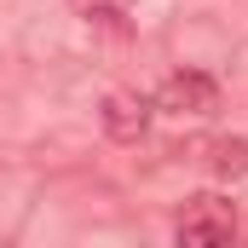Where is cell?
Listing matches in <instances>:
<instances>
[{"mask_svg": "<svg viewBox=\"0 0 248 248\" xmlns=\"http://www.w3.org/2000/svg\"><path fill=\"white\" fill-rule=\"evenodd\" d=\"M98 127H104L116 144H139L144 127H150V98H139V93H104Z\"/></svg>", "mask_w": 248, "mask_h": 248, "instance_id": "cell-3", "label": "cell"}, {"mask_svg": "<svg viewBox=\"0 0 248 248\" xmlns=\"http://www.w3.org/2000/svg\"><path fill=\"white\" fill-rule=\"evenodd\" d=\"M156 110H168V116H214L219 110V81L202 75V69H173L156 87Z\"/></svg>", "mask_w": 248, "mask_h": 248, "instance_id": "cell-2", "label": "cell"}, {"mask_svg": "<svg viewBox=\"0 0 248 248\" xmlns=\"http://www.w3.org/2000/svg\"><path fill=\"white\" fill-rule=\"evenodd\" d=\"M208 173L214 179H248V139L243 133H225V139H208Z\"/></svg>", "mask_w": 248, "mask_h": 248, "instance_id": "cell-4", "label": "cell"}, {"mask_svg": "<svg viewBox=\"0 0 248 248\" xmlns=\"http://www.w3.org/2000/svg\"><path fill=\"white\" fill-rule=\"evenodd\" d=\"M173 248H237V214L225 196H190L179 225H173Z\"/></svg>", "mask_w": 248, "mask_h": 248, "instance_id": "cell-1", "label": "cell"}]
</instances>
